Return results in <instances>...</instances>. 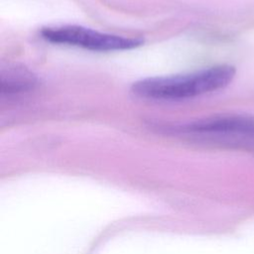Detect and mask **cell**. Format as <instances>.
<instances>
[{
  "mask_svg": "<svg viewBox=\"0 0 254 254\" xmlns=\"http://www.w3.org/2000/svg\"><path fill=\"white\" fill-rule=\"evenodd\" d=\"M42 36L52 43L64 44L99 52L130 50L144 44V40L141 38L110 35L80 26L45 28L42 30Z\"/></svg>",
  "mask_w": 254,
  "mask_h": 254,
  "instance_id": "cell-2",
  "label": "cell"
},
{
  "mask_svg": "<svg viewBox=\"0 0 254 254\" xmlns=\"http://www.w3.org/2000/svg\"><path fill=\"white\" fill-rule=\"evenodd\" d=\"M231 65H216L187 74L148 77L133 83L131 90L144 98L177 100L191 98L225 87L234 77Z\"/></svg>",
  "mask_w": 254,
  "mask_h": 254,
  "instance_id": "cell-1",
  "label": "cell"
},
{
  "mask_svg": "<svg viewBox=\"0 0 254 254\" xmlns=\"http://www.w3.org/2000/svg\"><path fill=\"white\" fill-rule=\"evenodd\" d=\"M1 92L17 93L33 89L37 79L36 76L23 66H11L1 71Z\"/></svg>",
  "mask_w": 254,
  "mask_h": 254,
  "instance_id": "cell-4",
  "label": "cell"
},
{
  "mask_svg": "<svg viewBox=\"0 0 254 254\" xmlns=\"http://www.w3.org/2000/svg\"><path fill=\"white\" fill-rule=\"evenodd\" d=\"M187 133L233 139L254 145V121L239 116H215L178 126Z\"/></svg>",
  "mask_w": 254,
  "mask_h": 254,
  "instance_id": "cell-3",
  "label": "cell"
}]
</instances>
